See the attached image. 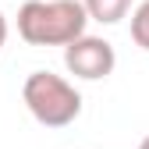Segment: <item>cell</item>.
Instances as JSON below:
<instances>
[{"label": "cell", "instance_id": "cell-3", "mask_svg": "<svg viewBox=\"0 0 149 149\" xmlns=\"http://www.w3.org/2000/svg\"><path fill=\"white\" fill-rule=\"evenodd\" d=\"M64 68L82 82H100L107 74H114L117 68V53L107 39L100 36H78L74 43L64 46Z\"/></svg>", "mask_w": 149, "mask_h": 149}, {"label": "cell", "instance_id": "cell-1", "mask_svg": "<svg viewBox=\"0 0 149 149\" xmlns=\"http://www.w3.org/2000/svg\"><path fill=\"white\" fill-rule=\"evenodd\" d=\"M92 22L82 0H25L18 7V36L29 46H68Z\"/></svg>", "mask_w": 149, "mask_h": 149}, {"label": "cell", "instance_id": "cell-5", "mask_svg": "<svg viewBox=\"0 0 149 149\" xmlns=\"http://www.w3.org/2000/svg\"><path fill=\"white\" fill-rule=\"evenodd\" d=\"M132 39L139 50L149 53V0H142V4L132 11Z\"/></svg>", "mask_w": 149, "mask_h": 149}, {"label": "cell", "instance_id": "cell-6", "mask_svg": "<svg viewBox=\"0 0 149 149\" xmlns=\"http://www.w3.org/2000/svg\"><path fill=\"white\" fill-rule=\"evenodd\" d=\"M4 43H7V18H4V11H0V50H4Z\"/></svg>", "mask_w": 149, "mask_h": 149}, {"label": "cell", "instance_id": "cell-7", "mask_svg": "<svg viewBox=\"0 0 149 149\" xmlns=\"http://www.w3.org/2000/svg\"><path fill=\"white\" fill-rule=\"evenodd\" d=\"M139 149H149V135H146V139H142V142H139Z\"/></svg>", "mask_w": 149, "mask_h": 149}, {"label": "cell", "instance_id": "cell-2", "mask_svg": "<svg viewBox=\"0 0 149 149\" xmlns=\"http://www.w3.org/2000/svg\"><path fill=\"white\" fill-rule=\"evenodd\" d=\"M22 100L43 128H68L82 114V92L53 71H32L22 85Z\"/></svg>", "mask_w": 149, "mask_h": 149}, {"label": "cell", "instance_id": "cell-4", "mask_svg": "<svg viewBox=\"0 0 149 149\" xmlns=\"http://www.w3.org/2000/svg\"><path fill=\"white\" fill-rule=\"evenodd\" d=\"M82 4H85L89 18L100 22V25H117L132 11V0H82Z\"/></svg>", "mask_w": 149, "mask_h": 149}]
</instances>
